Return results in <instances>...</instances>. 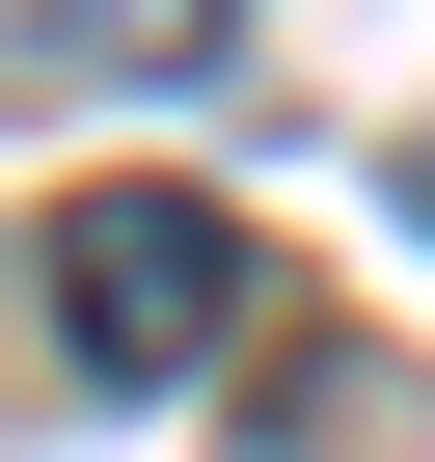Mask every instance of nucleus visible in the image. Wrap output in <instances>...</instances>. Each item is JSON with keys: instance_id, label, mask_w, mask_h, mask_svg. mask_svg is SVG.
<instances>
[{"instance_id": "1", "label": "nucleus", "mask_w": 435, "mask_h": 462, "mask_svg": "<svg viewBox=\"0 0 435 462\" xmlns=\"http://www.w3.org/2000/svg\"><path fill=\"white\" fill-rule=\"evenodd\" d=\"M28 273H55V354H82L109 408H190L218 354L273 327V245H245L218 190H82V217H55Z\"/></svg>"}, {"instance_id": "2", "label": "nucleus", "mask_w": 435, "mask_h": 462, "mask_svg": "<svg viewBox=\"0 0 435 462\" xmlns=\"http://www.w3.org/2000/svg\"><path fill=\"white\" fill-rule=\"evenodd\" d=\"M218 28L245 0H0V82L82 109V82H218Z\"/></svg>"}, {"instance_id": "3", "label": "nucleus", "mask_w": 435, "mask_h": 462, "mask_svg": "<svg viewBox=\"0 0 435 462\" xmlns=\"http://www.w3.org/2000/svg\"><path fill=\"white\" fill-rule=\"evenodd\" d=\"M408 217H435V136H408Z\"/></svg>"}]
</instances>
